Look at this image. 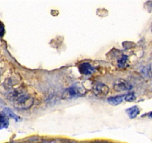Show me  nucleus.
I'll use <instances>...</instances> for the list:
<instances>
[{
	"instance_id": "obj_1",
	"label": "nucleus",
	"mask_w": 152,
	"mask_h": 143,
	"mask_svg": "<svg viewBox=\"0 0 152 143\" xmlns=\"http://www.w3.org/2000/svg\"><path fill=\"white\" fill-rule=\"evenodd\" d=\"M8 98L13 103L16 108L28 110L34 104V98L31 95L21 91H14L8 95Z\"/></svg>"
},
{
	"instance_id": "obj_2",
	"label": "nucleus",
	"mask_w": 152,
	"mask_h": 143,
	"mask_svg": "<svg viewBox=\"0 0 152 143\" xmlns=\"http://www.w3.org/2000/svg\"><path fill=\"white\" fill-rule=\"evenodd\" d=\"M83 94V92L82 88L78 87V86H71V87L68 88V89L64 91L62 97L63 99L69 100L77 98V97L81 96Z\"/></svg>"
},
{
	"instance_id": "obj_3",
	"label": "nucleus",
	"mask_w": 152,
	"mask_h": 143,
	"mask_svg": "<svg viewBox=\"0 0 152 143\" xmlns=\"http://www.w3.org/2000/svg\"><path fill=\"white\" fill-rule=\"evenodd\" d=\"M93 92L96 96L103 98V97L106 96L109 92V87L104 83H96L94 86Z\"/></svg>"
},
{
	"instance_id": "obj_4",
	"label": "nucleus",
	"mask_w": 152,
	"mask_h": 143,
	"mask_svg": "<svg viewBox=\"0 0 152 143\" xmlns=\"http://www.w3.org/2000/svg\"><path fill=\"white\" fill-rule=\"evenodd\" d=\"M114 89L117 92L129 91L132 89V85L127 80H123V79H118L114 83Z\"/></svg>"
},
{
	"instance_id": "obj_5",
	"label": "nucleus",
	"mask_w": 152,
	"mask_h": 143,
	"mask_svg": "<svg viewBox=\"0 0 152 143\" xmlns=\"http://www.w3.org/2000/svg\"><path fill=\"white\" fill-rule=\"evenodd\" d=\"M79 70L80 72L85 75H90L92 73L94 72L95 69L90 63H83L79 66Z\"/></svg>"
},
{
	"instance_id": "obj_6",
	"label": "nucleus",
	"mask_w": 152,
	"mask_h": 143,
	"mask_svg": "<svg viewBox=\"0 0 152 143\" xmlns=\"http://www.w3.org/2000/svg\"><path fill=\"white\" fill-rule=\"evenodd\" d=\"M124 98L125 97L123 95H117V96L110 97V98H108L107 101H108V104H110L111 105L117 106L123 102Z\"/></svg>"
},
{
	"instance_id": "obj_7",
	"label": "nucleus",
	"mask_w": 152,
	"mask_h": 143,
	"mask_svg": "<svg viewBox=\"0 0 152 143\" xmlns=\"http://www.w3.org/2000/svg\"><path fill=\"white\" fill-rule=\"evenodd\" d=\"M9 125V120L7 116L5 113H0V129L3 128H7Z\"/></svg>"
},
{
	"instance_id": "obj_8",
	"label": "nucleus",
	"mask_w": 152,
	"mask_h": 143,
	"mask_svg": "<svg viewBox=\"0 0 152 143\" xmlns=\"http://www.w3.org/2000/svg\"><path fill=\"white\" fill-rule=\"evenodd\" d=\"M126 112H127L128 115H129V116L131 119H134V118H136L137 116H138V114L140 113V110L137 106H134V107L128 109V110H126Z\"/></svg>"
},
{
	"instance_id": "obj_9",
	"label": "nucleus",
	"mask_w": 152,
	"mask_h": 143,
	"mask_svg": "<svg viewBox=\"0 0 152 143\" xmlns=\"http://www.w3.org/2000/svg\"><path fill=\"white\" fill-rule=\"evenodd\" d=\"M4 113H5V114L7 115V116H9V117L12 118V119H15V120H16V121H18L19 119V116H16V115L15 114V113H13V112L12 111V110H10V109L4 108Z\"/></svg>"
},
{
	"instance_id": "obj_10",
	"label": "nucleus",
	"mask_w": 152,
	"mask_h": 143,
	"mask_svg": "<svg viewBox=\"0 0 152 143\" xmlns=\"http://www.w3.org/2000/svg\"><path fill=\"white\" fill-rule=\"evenodd\" d=\"M128 61V57L126 55H123L120 60H118V66L120 68H123L126 66Z\"/></svg>"
},
{
	"instance_id": "obj_11",
	"label": "nucleus",
	"mask_w": 152,
	"mask_h": 143,
	"mask_svg": "<svg viewBox=\"0 0 152 143\" xmlns=\"http://www.w3.org/2000/svg\"><path fill=\"white\" fill-rule=\"evenodd\" d=\"M124 99L126 101H128V102H133L134 101L136 100V95H135L134 92H129V93L126 95Z\"/></svg>"
},
{
	"instance_id": "obj_12",
	"label": "nucleus",
	"mask_w": 152,
	"mask_h": 143,
	"mask_svg": "<svg viewBox=\"0 0 152 143\" xmlns=\"http://www.w3.org/2000/svg\"><path fill=\"white\" fill-rule=\"evenodd\" d=\"M4 27L1 22H0V37H2L4 34Z\"/></svg>"
},
{
	"instance_id": "obj_13",
	"label": "nucleus",
	"mask_w": 152,
	"mask_h": 143,
	"mask_svg": "<svg viewBox=\"0 0 152 143\" xmlns=\"http://www.w3.org/2000/svg\"><path fill=\"white\" fill-rule=\"evenodd\" d=\"M151 73H152V65H151Z\"/></svg>"
},
{
	"instance_id": "obj_14",
	"label": "nucleus",
	"mask_w": 152,
	"mask_h": 143,
	"mask_svg": "<svg viewBox=\"0 0 152 143\" xmlns=\"http://www.w3.org/2000/svg\"><path fill=\"white\" fill-rule=\"evenodd\" d=\"M149 116H151V117H152V113H151V114H150V115H149Z\"/></svg>"
},
{
	"instance_id": "obj_15",
	"label": "nucleus",
	"mask_w": 152,
	"mask_h": 143,
	"mask_svg": "<svg viewBox=\"0 0 152 143\" xmlns=\"http://www.w3.org/2000/svg\"><path fill=\"white\" fill-rule=\"evenodd\" d=\"M0 76H1V72H0Z\"/></svg>"
}]
</instances>
